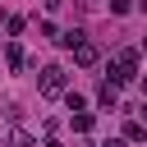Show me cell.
<instances>
[{"mask_svg":"<svg viewBox=\"0 0 147 147\" xmlns=\"http://www.w3.org/2000/svg\"><path fill=\"white\" fill-rule=\"evenodd\" d=\"M96 101H101L106 110H115V106H119V92H115V83H101V92H96Z\"/></svg>","mask_w":147,"mask_h":147,"instance_id":"cell-3","label":"cell"},{"mask_svg":"<svg viewBox=\"0 0 147 147\" xmlns=\"http://www.w3.org/2000/svg\"><path fill=\"white\" fill-rule=\"evenodd\" d=\"M106 147H124V142H115V138H110V142H106Z\"/></svg>","mask_w":147,"mask_h":147,"instance_id":"cell-8","label":"cell"},{"mask_svg":"<svg viewBox=\"0 0 147 147\" xmlns=\"http://www.w3.org/2000/svg\"><path fill=\"white\" fill-rule=\"evenodd\" d=\"M142 46H147V41H142Z\"/></svg>","mask_w":147,"mask_h":147,"instance_id":"cell-10","label":"cell"},{"mask_svg":"<svg viewBox=\"0 0 147 147\" xmlns=\"http://www.w3.org/2000/svg\"><path fill=\"white\" fill-rule=\"evenodd\" d=\"M9 142H14V147H37V142H32V138H28V133H23V129H18V133H14V138H9Z\"/></svg>","mask_w":147,"mask_h":147,"instance_id":"cell-6","label":"cell"},{"mask_svg":"<svg viewBox=\"0 0 147 147\" xmlns=\"http://www.w3.org/2000/svg\"><path fill=\"white\" fill-rule=\"evenodd\" d=\"M51 147H60V142H51Z\"/></svg>","mask_w":147,"mask_h":147,"instance_id":"cell-9","label":"cell"},{"mask_svg":"<svg viewBox=\"0 0 147 147\" xmlns=\"http://www.w3.org/2000/svg\"><path fill=\"white\" fill-rule=\"evenodd\" d=\"M74 129H78V133H87V129H92V115H87V110H83V115H74Z\"/></svg>","mask_w":147,"mask_h":147,"instance_id":"cell-5","label":"cell"},{"mask_svg":"<svg viewBox=\"0 0 147 147\" xmlns=\"http://www.w3.org/2000/svg\"><path fill=\"white\" fill-rule=\"evenodd\" d=\"M129 9H133L129 0H110V14H129Z\"/></svg>","mask_w":147,"mask_h":147,"instance_id":"cell-7","label":"cell"},{"mask_svg":"<svg viewBox=\"0 0 147 147\" xmlns=\"http://www.w3.org/2000/svg\"><path fill=\"white\" fill-rule=\"evenodd\" d=\"M133 74H138V51H119L115 64H110V83L119 87V83H129Z\"/></svg>","mask_w":147,"mask_h":147,"instance_id":"cell-1","label":"cell"},{"mask_svg":"<svg viewBox=\"0 0 147 147\" xmlns=\"http://www.w3.org/2000/svg\"><path fill=\"white\" fill-rule=\"evenodd\" d=\"M96 55H101V51H96L92 41H83V46L74 51V60H78V64H96Z\"/></svg>","mask_w":147,"mask_h":147,"instance_id":"cell-4","label":"cell"},{"mask_svg":"<svg viewBox=\"0 0 147 147\" xmlns=\"http://www.w3.org/2000/svg\"><path fill=\"white\" fill-rule=\"evenodd\" d=\"M37 87H41V96H60V92H64V69H60V64H46L41 78H37Z\"/></svg>","mask_w":147,"mask_h":147,"instance_id":"cell-2","label":"cell"}]
</instances>
